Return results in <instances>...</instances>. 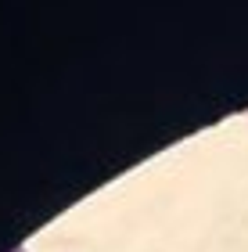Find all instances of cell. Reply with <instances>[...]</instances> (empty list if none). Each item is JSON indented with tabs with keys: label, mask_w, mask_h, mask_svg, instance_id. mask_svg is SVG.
I'll list each match as a JSON object with an SVG mask.
<instances>
[{
	"label": "cell",
	"mask_w": 248,
	"mask_h": 252,
	"mask_svg": "<svg viewBox=\"0 0 248 252\" xmlns=\"http://www.w3.org/2000/svg\"><path fill=\"white\" fill-rule=\"evenodd\" d=\"M15 252H26V249H15Z\"/></svg>",
	"instance_id": "cell-1"
}]
</instances>
